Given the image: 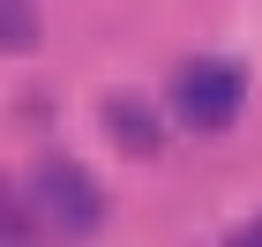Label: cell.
<instances>
[{"mask_svg":"<svg viewBox=\"0 0 262 247\" xmlns=\"http://www.w3.org/2000/svg\"><path fill=\"white\" fill-rule=\"evenodd\" d=\"M38 8H30V0H0V53H30V45H38Z\"/></svg>","mask_w":262,"mask_h":247,"instance_id":"5","label":"cell"},{"mask_svg":"<svg viewBox=\"0 0 262 247\" xmlns=\"http://www.w3.org/2000/svg\"><path fill=\"white\" fill-rule=\"evenodd\" d=\"M30 195H38V217H53L60 232H90L105 217V187L82 172L75 158H45L30 172Z\"/></svg>","mask_w":262,"mask_h":247,"instance_id":"2","label":"cell"},{"mask_svg":"<svg viewBox=\"0 0 262 247\" xmlns=\"http://www.w3.org/2000/svg\"><path fill=\"white\" fill-rule=\"evenodd\" d=\"M225 247H262V217H255V225H240V232H232Z\"/></svg>","mask_w":262,"mask_h":247,"instance_id":"6","label":"cell"},{"mask_svg":"<svg viewBox=\"0 0 262 247\" xmlns=\"http://www.w3.org/2000/svg\"><path fill=\"white\" fill-rule=\"evenodd\" d=\"M240 105H247V68L240 60H195L172 82V113L195 135H225V127L240 120Z\"/></svg>","mask_w":262,"mask_h":247,"instance_id":"1","label":"cell"},{"mask_svg":"<svg viewBox=\"0 0 262 247\" xmlns=\"http://www.w3.org/2000/svg\"><path fill=\"white\" fill-rule=\"evenodd\" d=\"M30 225H38V195H30L23 180H8V172H0V240H23Z\"/></svg>","mask_w":262,"mask_h":247,"instance_id":"4","label":"cell"},{"mask_svg":"<svg viewBox=\"0 0 262 247\" xmlns=\"http://www.w3.org/2000/svg\"><path fill=\"white\" fill-rule=\"evenodd\" d=\"M105 135H113V150H127V158H158L165 150V113L150 98H135V90H113V98L98 105Z\"/></svg>","mask_w":262,"mask_h":247,"instance_id":"3","label":"cell"}]
</instances>
